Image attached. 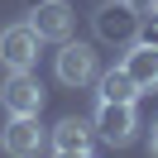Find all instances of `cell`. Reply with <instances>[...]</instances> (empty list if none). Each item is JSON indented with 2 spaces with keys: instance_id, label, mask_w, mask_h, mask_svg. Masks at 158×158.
<instances>
[{
  "instance_id": "obj_1",
  "label": "cell",
  "mask_w": 158,
  "mask_h": 158,
  "mask_svg": "<svg viewBox=\"0 0 158 158\" xmlns=\"http://www.w3.org/2000/svg\"><path fill=\"white\" fill-rule=\"evenodd\" d=\"M139 24H144V15H139L134 0H106L96 15H91V29H96L101 43H110V48H129V43L139 39Z\"/></svg>"
},
{
  "instance_id": "obj_2",
  "label": "cell",
  "mask_w": 158,
  "mask_h": 158,
  "mask_svg": "<svg viewBox=\"0 0 158 158\" xmlns=\"http://www.w3.org/2000/svg\"><path fill=\"white\" fill-rule=\"evenodd\" d=\"M91 129L106 139L110 148H129L139 134V115L134 101H96V115H91Z\"/></svg>"
},
{
  "instance_id": "obj_3",
  "label": "cell",
  "mask_w": 158,
  "mask_h": 158,
  "mask_svg": "<svg viewBox=\"0 0 158 158\" xmlns=\"http://www.w3.org/2000/svg\"><path fill=\"white\" fill-rule=\"evenodd\" d=\"M53 72H58V81L62 86H91V81L101 77V58H96V48L91 43H72V39H62V48H58V58H53Z\"/></svg>"
},
{
  "instance_id": "obj_4",
  "label": "cell",
  "mask_w": 158,
  "mask_h": 158,
  "mask_svg": "<svg viewBox=\"0 0 158 158\" xmlns=\"http://www.w3.org/2000/svg\"><path fill=\"white\" fill-rule=\"evenodd\" d=\"M39 34L29 24H10V29H0V67L5 72H29L39 62Z\"/></svg>"
},
{
  "instance_id": "obj_5",
  "label": "cell",
  "mask_w": 158,
  "mask_h": 158,
  "mask_svg": "<svg viewBox=\"0 0 158 158\" xmlns=\"http://www.w3.org/2000/svg\"><path fill=\"white\" fill-rule=\"evenodd\" d=\"M72 24H77V15H72L67 0H39L29 10V29L39 34V39L62 43V39H72Z\"/></svg>"
},
{
  "instance_id": "obj_6",
  "label": "cell",
  "mask_w": 158,
  "mask_h": 158,
  "mask_svg": "<svg viewBox=\"0 0 158 158\" xmlns=\"http://www.w3.org/2000/svg\"><path fill=\"white\" fill-rule=\"evenodd\" d=\"M0 106L10 110V115H39V110H43V86H39V77H29V72H10L5 86H0Z\"/></svg>"
},
{
  "instance_id": "obj_7",
  "label": "cell",
  "mask_w": 158,
  "mask_h": 158,
  "mask_svg": "<svg viewBox=\"0 0 158 158\" xmlns=\"http://www.w3.org/2000/svg\"><path fill=\"white\" fill-rule=\"evenodd\" d=\"M120 67L134 77L139 91H158V43L153 39H134L125 48V58H120Z\"/></svg>"
},
{
  "instance_id": "obj_8",
  "label": "cell",
  "mask_w": 158,
  "mask_h": 158,
  "mask_svg": "<svg viewBox=\"0 0 158 158\" xmlns=\"http://www.w3.org/2000/svg\"><path fill=\"white\" fill-rule=\"evenodd\" d=\"M0 148L10 158H29L43 148V129H39V115H10V125L0 129Z\"/></svg>"
},
{
  "instance_id": "obj_9",
  "label": "cell",
  "mask_w": 158,
  "mask_h": 158,
  "mask_svg": "<svg viewBox=\"0 0 158 158\" xmlns=\"http://www.w3.org/2000/svg\"><path fill=\"white\" fill-rule=\"evenodd\" d=\"M91 120H81V115H67V120H58L53 125V139H48V148L53 153H62V158H81V153H91Z\"/></svg>"
},
{
  "instance_id": "obj_10",
  "label": "cell",
  "mask_w": 158,
  "mask_h": 158,
  "mask_svg": "<svg viewBox=\"0 0 158 158\" xmlns=\"http://www.w3.org/2000/svg\"><path fill=\"white\" fill-rule=\"evenodd\" d=\"M96 101H139V96H144V91H139L134 86V77H129V72L125 67H110V72H101V77H96Z\"/></svg>"
},
{
  "instance_id": "obj_11",
  "label": "cell",
  "mask_w": 158,
  "mask_h": 158,
  "mask_svg": "<svg viewBox=\"0 0 158 158\" xmlns=\"http://www.w3.org/2000/svg\"><path fill=\"white\" fill-rule=\"evenodd\" d=\"M148 153H158V120H153V134H148Z\"/></svg>"
},
{
  "instance_id": "obj_12",
  "label": "cell",
  "mask_w": 158,
  "mask_h": 158,
  "mask_svg": "<svg viewBox=\"0 0 158 158\" xmlns=\"http://www.w3.org/2000/svg\"><path fill=\"white\" fill-rule=\"evenodd\" d=\"M148 5H153V19H158V0H148Z\"/></svg>"
},
{
  "instance_id": "obj_13",
  "label": "cell",
  "mask_w": 158,
  "mask_h": 158,
  "mask_svg": "<svg viewBox=\"0 0 158 158\" xmlns=\"http://www.w3.org/2000/svg\"><path fill=\"white\" fill-rule=\"evenodd\" d=\"M153 43H158V24H153Z\"/></svg>"
},
{
  "instance_id": "obj_14",
  "label": "cell",
  "mask_w": 158,
  "mask_h": 158,
  "mask_svg": "<svg viewBox=\"0 0 158 158\" xmlns=\"http://www.w3.org/2000/svg\"><path fill=\"white\" fill-rule=\"evenodd\" d=\"M134 5H148V0H134Z\"/></svg>"
}]
</instances>
